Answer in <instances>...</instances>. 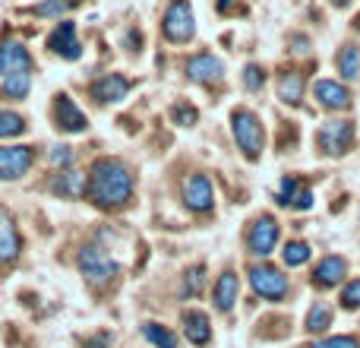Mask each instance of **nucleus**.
I'll return each instance as SVG.
<instances>
[{"label": "nucleus", "instance_id": "obj_1", "mask_svg": "<svg viewBox=\"0 0 360 348\" xmlns=\"http://www.w3.org/2000/svg\"><path fill=\"white\" fill-rule=\"evenodd\" d=\"M86 193L98 209H120L133 197V174L117 159H98L86 180Z\"/></svg>", "mask_w": 360, "mask_h": 348}, {"label": "nucleus", "instance_id": "obj_2", "mask_svg": "<svg viewBox=\"0 0 360 348\" xmlns=\"http://www.w3.org/2000/svg\"><path fill=\"white\" fill-rule=\"evenodd\" d=\"M231 130H234V139H237V149L256 162L262 156V146H266V130H262V120L256 118L250 108H237L231 114Z\"/></svg>", "mask_w": 360, "mask_h": 348}, {"label": "nucleus", "instance_id": "obj_3", "mask_svg": "<svg viewBox=\"0 0 360 348\" xmlns=\"http://www.w3.org/2000/svg\"><path fill=\"white\" fill-rule=\"evenodd\" d=\"M76 263H79V273L86 275V282L95 288H105L108 282H114V275L120 273L117 260H114L101 244H86V247L79 250V260Z\"/></svg>", "mask_w": 360, "mask_h": 348}, {"label": "nucleus", "instance_id": "obj_4", "mask_svg": "<svg viewBox=\"0 0 360 348\" xmlns=\"http://www.w3.org/2000/svg\"><path fill=\"white\" fill-rule=\"evenodd\" d=\"M162 32L168 42L174 44H186L193 35H196V19H193V6L186 0H171L168 10H165L162 19Z\"/></svg>", "mask_w": 360, "mask_h": 348}, {"label": "nucleus", "instance_id": "obj_5", "mask_svg": "<svg viewBox=\"0 0 360 348\" xmlns=\"http://www.w3.org/2000/svg\"><path fill=\"white\" fill-rule=\"evenodd\" d=\"M275 244H278V222H275V216H256L253 225L247 228V254L266 260L275 250Z\"/></svg>", "mask_w": 360, "mask_h": 348}, {"label": "nucleus", "instance_id": "obj_6", "mask_svg": "<svg viewBox=\"0 0 360 348\" xmlns=\"http://www.w3.org/2000/svg\"><path fill=\"white\" fill-rule=\"evenodd\" d=\"M250 285H253V292L266 301H281L288 294V288H291L288 285V275L275 266H266V263L250 269Z\"/></svg>", "mask_w": 360, "mask_h": 348}, {"label": "nucleus", "instance_id": "obj_7", "mask_svg": "<svg viewBox=\"0 0 360 348\" xmlns=\"http://www.w3.org/2000/svg\"><path fill=\"white\" fill-rule=\"evenodd\" d=\"M319 149L326 156H345L354 146V124L351 120H329L319 127Z\"/></svg>", "mask_w": 360, "mask_h": 348}, {"label": "nucleus", "instance_id": "obj_8", "mask_svg": "<svg viewBox=\"0 0 360 348\" xmlns=\"http://www.w3.org/2000/svg\"><path fill=\"white\" fill-rule=\"evenodd\" d=\"M51 118H54L57 130L60 133H82L89 127L86 114L76 108V101L70 99V95H54V105H51Z\"/></svg>", "mask_w": 360, "mask_h": 348}, {"label": "nucleus", "instance_id": "obj_9", "mask_svg": "<svg viewBox=\"0 0 360 348\" xmlns=\"http://www.w3.org/2000/svg\"><path fill=\"white\" fill-rule=\"evenodd\" d=\"M35 162L32 146H0V180H16Z\"/></svg>", "mask_w": 360, "mask_h": 348}, {"label": "nucleus", "instance_id": "obj_10", "mask_svg": "<svg viewBox=\"0 0 360 348\" xmlns=\"http://www.w3.org/2000/svg\"><path fill=\"white\" fill-rule=\"evenodd\" d=\"M48 51L63 57V61H79L82 44H79V38H76V25L70 23V19L57 23V29L48 35Z\"/></svg>", "mask_w": 360, "mask_h": 348}, {"label": "nucleus", "instance_id": "obj_11", "mask_svg": "<svg viewBox=\"0 0 360 348\" xmlns=\"http://www.w3.org/2000/svg\"><path fill=\"white\" fill-rule=\"evenodd\" d=\"M29 70H32V54L22 42H13V38L0 42V80H6L13 73H29Z\"/></svg>", "mask_w": 360, "mask_h": 348}, {"label": "nucleus", "instance_id": "obj_12", "mask_svg": "<svg viewBox=\"0 0 360 348\" xmlns=\"http://www.w3.org/2000/svg\"><path fill=\"white\" fill-rule=\"evenodd\" d=\"M184 203L193 212H209L215 206V187H212V180L205 174H193L184 184Z\"/></svg>", "mask_w": 360, "mask_h": 348}, {"label": "nucleus", "instance_id": "obj_13", "mask_svg": "<svg viewBox=\"0 0 360 348\" xmlns=\"http://www.w3.org/2000/svg\"><path fill=\"white\" fill-rule=\"evenodd\" d=\"M186 76H190L193 82H202V86H212V82H221L224 76V63L218 61V57L212 54H193L190 61H186Z\"/></svg>", "mask_w": 360, "mask_h": 348}, {"label": "nucleus", "instance_id": "obj_14", "mask_svg": "<svg viewBox=\"0 0 360 348\" xmlns=\"http://www.w3.org/2000/svg\"><path fill=\"white\" fill-rule=\"evenodd\" d=\"M127 92H130V80L120 73H108V76H101V80L92 82V95H95V101H101V105H114V101L127 99Z\"/></svg>", "mask_w": 360, "mask_h": 348}, {"label": "nucleus", "instance_id": "obj_15", "mask_svg": "<svg viewBox=\"0 0 360 348\" xmlns=\"http://www.w3.org/2000/svg\"><path fill=\"white\" fill-rule=\"evenodd\" d=\"M345 273H348V263L342 260V256H326V260L316 263V269H313L310 282L316 288H335L338 282L345 279Z\"/></svg>", "mask_w": 360, "mask_h": 348}, {"label": "nucleus", "instance_id": "obj_16", "mask_svg": "<svg viewBox=\"0 0 360 348\" xmlns=\"http://www.w3.org/2000/svg\"><path fill=\"white\" fill-rule=\"evenodd\" d=\"M313 92H316V99H319L323 108H332V111H345V108H351V92L338 80H319Z\"/></svg>", "mask_w": 360, "mask_h": 348}, {"label": "nucleus", "instance_id": "obj_17", "mask_svg": "<svg viewBox=\"0 0 360 348\" xmlns=\"http://www.w3.org/2000/svg\"><path fill=\"white\" fill-rule=\"evenodd\" d=\"M184 336L193 345H209L212 342V323L202 311H184Z\"/></svg>", "mask_w": 360, "mask_h": 348}, {"label": "nucleus", "instance_id": "obj_18", "mask_svg": "<svg viewBox=\"0 0 360 348\" xmlns=\"http://www.w3.org/2000/svg\"><path fill=\"white\" fill-rule=\"evenodd\" d=\"M237 292H240V279L234 273H221L215 279V288H212V301H215V307L221 313H228L237 301Z\"/></svg>", "mask_w": 360, "mask_h": 348}, {"label": "nucleus", "instance_id": "obj_19", "mask_svg": "<svg viewBox=\"0 0 360 348\" xmlns=\"http://www.w3.org/2000/svg\"><path fill=\"white\" fill-rule=\"evenodd\" d=\"M19 231H16V222L0 209V263H13L19 256Z\"/></svg>", "mask_w": 360, "mask_h": 348}, {"label": "nucleus", "instance_id": "obj_20", "mask_svg": "<svg viewBox=\"0 0 360 348\" xmlns=\"http://www.w3.org/2000/svg\"><path fill=\"white\" fill-rule=\"evenodd\" d=\"M51 190H54L57 197H63V199L82 197V193H86V174H79L73 168H63L54 180H51Z\"/></svg>", "mask_w": 360, "mask_h": 348}, {"label": "nucleus", "instance_id": "obj_21", "mask_svg": "<svg viewBox=\"0 0 360 348\" xmlns=\"http://www.w3.org/2000/svg\"><path fill=\"white\" fill-rule=\"evenodd\" d=\"M278 99L288 101V105H297L304 99V76L297 70H288V73L278 76Z\"/></svg>", "mask_w": 360, "mask_h": 348}, {"label": "nucleus", "instance_id": "obj_22", "mask_svg": "<svg viewBox=\"0 0 360 348\" xmlns=\"http://www.w3.org/2000/svg\"><path fill=\"white\" fill-rule=\"evenodd\" d=\"M29 89H32L29 73H13V76H6V80L0 82V99H6V101H22L25 95H29Z\"/></svg>", "mask_w": 360, "mask_h": 348}, {"label": "nucleus", "instance_id": "obj_23", "mask_svg": "<svg viewBox=\"0 0 360 348\" xmlns=\"http://www.w3.org/2000/svg\"><path fill=\"white\" fill-rule=\"evenodd\" d=\"M335 67H338V73H342L345 80H357L360 76V51L354 48V44H345V48L338 51V57H335Z\"/></svg>", "mask_w": 360, "mask_h": 348}, {"label": "nucleus", "instance_id": "obj_24", "mask_svg": "<svg viewBox=\"0 0 360 348\" xmlns=\"http://www.w3.org/2000/svg\"><path fill=\"white\" fill-rule=\"evenodd\" d=\"M143 336L155 348H177V336L162 323H143Z\"/></svg>", "mask_w": 360, "mask_h": 348}, {"label": "nucleus", "instance_id": "obj_25", "mask_svg": "<svg viewBox=\"0 0 360 348\" xmlns=\"http://www.w3.org/2000/svg\"><path fill=\"white\" fill-rule=\"evenodd\" d=\"M332 326V307L323 304V301H316V304L310 307V313H307V330L310 333H323Z\"/></svg>", "mask_w": 360, "mask_h": 348}, {"label": "nucleus", "instance_id": "obj_26", "mask_svg": "<svg viewBox=\"0 0 360 348\" xmlns=\"http://www.w3.org/2000/svg\"><path fill=\"white\" fill-rule=\"evenodd\" d=\"M313 250L307 247L304 241H288L285 250H281V260H285V266H304L307 260H310Z\"/></svg>", "mask_w": 360, "mask_h": 348}, {"label": "nucleus", "instance_id": "obj_27", "mask_svg": "<svg viewBox=\"0 0 360 348\" xmlns=\"http://www.w3.org/2000/svg\"><path fill=\"white\" fill-rule=\"evenodd\" d=\"M22 130H25V120L16 111H0V139L19 137Z\"/></svg>", "mask_w": 360, "mask_h": 348}, {"label": "nucleus", "instance_id": "obj_28", "mask_svg": "<svg viewBox=\"0 0 360 348\" xmlns=\"http://www.w3.org/2000/svg\"><path fill=\"white\" fill-rule=\"evenodd\" d=\"M202 285H205V266H193L190 273L184 275V288H180V292H184L186 298H193V294L202 292Z\"/></svg>", "mask_w": 360, "mask_h": 348}, {"label": "nucleus", "instance_id": "obj_29", "mask_svg": "<svg viewBox=\"0 0 360 348\" xmlns=\"http://www.w3.org/2000/svg\"><path fill=\"white\" fill-rule=\"evenodd\" d=\"M70 6H76V0H41L38 6H32V13L35 16H60Z\"/></svg>", "mask_w": 360, "mask_h": 348}, {"label": "nucleus", "instance_id": "obj_30", "mask_svg": "<svg viewBox=\"0 0 360 348\" xmlns=\"http://www.w3.org/2000/svg\"><path fill=\"white\" fill-rule=\"evenodd\" d=\"M262 82H266V70H262L259 63H247V67H243V86H247L250 92H259Z\"/></svg>", "mask_w": 360, "mask_h": 348}, {"label": "nucleus", "instance_id": "obj_31", "mask_svg": "<svg viewBox=\"0 0 360 348\" xmlns=\"http://www.w3.org/2000/svg\"><path fill=\"white\" fill-rule=\"evenodd\" d=\"M171 118H174V124H180V127H193L196 124V108L193 105H184V101H177L174 108H171Z\"/></svg>", "mask_w": 360, "mask_h": 348}, {"label": "nucleus", "instance_id": "obj_32", "mask_svg": "<svg viewBox=\"0 0 360 348\" xmlns=\"http://www.w3.org/2000/svg\"><path fill=\"white\" fill-rule=\"evenodd\" d=\"M342 307L345 311H360V279L348 282V288L342 292Z\"/></svg>", "mask_w": 360, "mask_h": 348}, {"label": "nucleus", "instance_id": "obj_33", "mask_svg": "<svg viewBox=\"0 0 360 348\" xmlns=\"http://www.w3.org/2000/svg\"><path fill=\"white\" fill-rule=\"evenodd\" d=\"M310 348H360V339L354 336H332V339H319Z\"/></svg>", "mask_w": 360, "mask_h": 348}, {"label": "nucleus", "instance_id": "obj_34", "mask_svg": "<svg viewBox=\"0 0 360 348\" xmlns=\"http://www.w3.org/2000/svg\"><path fill=\"white\" fill-rule=\"evenodd\" d=\"M48 162L54 165V168H67V165H73V149H70V146H54Z\"/></svg>", "mask_w": 360, "mask_h": 348}, {"label": "nucleus", "instance_id": "obj_35", "mask_svg": "<svg viewBox=\"0 0 360 348\" xmlns=\"http://www.w3.org/2000/svg\"><path fill=\"white\" fill-rule=\"evenodd\" d=\"M294 197H297V180H294V178H285V180H281L278 197H275V199H278L281 206H291Z\"/></svg>", "mask_w": 360, "mask_h": 348}, {"label": "nucleus", "instance_id": "obj_36", "mask_svg": "<svg viewBox=\"0 0 360 348\" xmlns=\"http://www.w3.org/2000/svg\"><path fill=\"white\" fill-rule=\"evenodd\" d=\"M294 209H310V206H313V193L310 190H300L297 193V197H294Z\"/></svg>", "mask_w": 360, "mask_h": 348}, {"label": "nucleus", "instance_id": "obj_37", "mask_svg": "<svg viewBox=\"0 0 360 348\" xmlns=\"http://www.w3.org/2000/svg\"><path fill=\"white\" fill-rule=\"evenodd\" d=\"M215 6H218V13H221V16H228V13H243L237 0H218Z\"/></svg>", "mask_w": 360, "mask_h": 348}, {"label": "nucleus", "instance_id": "obj_38", "mask_svg": "<svg viewBox=\"0 0 360 348\" xmlns=\"http://www.w3.org/2000/svg\"><path fill=\"white\" fill-rule=\"evenodd\" d=\"M332 4H335V6H348L351 0H332Z\"/></svg>", "mask_w": 360, "mask_h": 348}, {"label": "nucleus", "instance_id": "obj_39", "mask_svg": "<svg viewBox=\"0 0 360 348\" xmlns=\"http://www.w3.org/2000/svg\"><path fill=\"white\" fill-rule=\"evenodd\" d=\"M89 348H108L105 342H92V345H89Z\"/></svg>", "mask_w": 360, "mask_h": 348}, {"label": "nucleus", "instance_id": "obj_40", "mask_svg": "<svg viewBox=\"0 0 360 348\" xmlns=\"http://www.w3.org/2000/svg\"><path fill=\"white\" fill-rule=\"evenodd\" d=\"M357 32H360V16H357Z\"/></svg>", "mask_w": 360, "mask_h": 348}]
</instances>
